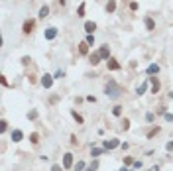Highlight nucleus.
<instances>
[{
    "mask_svg": "<svg viewBox=\"0 0 173 171\" xmlns=\"http://www.w3.org/2000/svg\"><path fill=\"white\" fill-rule=\"evenodd\" d=\"M85 41L89 43V45H94V36H93V33H89V36H87V39H85Z\"/></svg>",
    "mask_w": 173,
    "mask_h": 171,
    "instance_id": "nucleus-25",
    "label": "nucleus"
},
{
    "mask_svg": "<svg viewBox=\"0 0 173 171\" xmlns=\"http://www.w3.org/2000/svg\"><path fill=\"white\" fill-rule=\"evenodd\" d=\"M150 171H151V169H150Z\"/></svg>",
    "mask_w": 173,
    "mask_h": 171,
    "instance_id": "nucleus-41",
    "label": "nucleus"
},
{
    "mask_svg": "<svg viewBox=\"0 0 173 171\" xmlns=\"http://www.w3.org/2000/svg\"><path fill=\"white\" fill-rule=\"evenodd\" d=\"M53 79H55L53 75H43V77H42V85H43V89H51Z\"/></svg>",
    "mask_w": 173,
    "mask_h": 171,
    "instance_id": "nucleus-5",
    "label": "nucleus"
},
{
    "mask_svg": "<svg viewBox=\"0 0 173 171\" xmlns=\"http://www.w3.org/2000/svg\"><path fill=\"white\" fill-rule=\"evenodd\" d=\"M55 79H63V77H65V71H63V69H59V71H55Z\"/></svg>",
    "mask_w": 173,
    "mask_h": 171,
    "instance_id": "nucleus-26",
    "label": "nucleus"
},
{
    "mask_svg": "<svg viewBox=\"0 0 173 171\" xmlns=\"http://www.w3.org/2000/svg\"><path fill=\"white\" fill-rule=\"evenodd\" d=\"M124 165H134V161H132V157H124Z\"/></svg>",
    "mask_w": 173,
    "mask_h": 171,
    "instance_id": "nucleus-36",
    "label": "nucleus"
},
{
    "mask_svg": "<svg viewBox=\"0 0 173 171\" xmlns=\"http://www.w3.org/2000/svg\"><path fill=\"white\" fill-rule=\"evenodd\" d=\"M51 171H63V167H61V165H53Z\"/></svg>",
    "mask_w": 173,
    "mask_h": 171,
    "instance_id": "nucleus-39",
    "label": "nucleus"
},
{
    "mask_svg": "<svg viewBox=\"0 0 173 171\" xmlns=\"http://www.w3.org/2000/svg\"><path fill=\"white\" fill-rule=\"evenodd\" d=\"M57 2H59L61 6H65V2H67V0H57Z\"/></svg>",
    "mask_w": 173,
    "mask_h": 171,
    "instance_id": "nucleus-40",
    "label": "nucleus"
},
{
    "mask_svg": "<svg viewBox=\"0 0 173 171\" xmlns=\"http://www.w3.org/2000/svg\"><path fill=\"white\" fill-rule=\"evenodd\" d=\"M144 22H146V30H148V32H154V30H155V22H154V18H150V16H148Z\"/></svg>",
    "mask_w": 173,
    "mask_h": 171,
    "instance_id": "nucleus-9",
    "label": "nucleus"
},
{
    "mask_svg": "<svg viewBox=\"0 0 173 171\" xmlns=\"http://www.w3.org/2000/svg\"><path fill=\"white\" fill-rule=\"evenodd\" d=\"M43 38L49 39V41H51V39H55V38H57V28H53V26H51V28H47L45 32H43Z\"/></svg>",
    "mask_w": 173,
    "mask_h": 171,
    "instance_id": "nucleus-4",
    "label": "nucleus"
},
{
    "mask_svg": "<svg viewBox=\"0 0 173 171\" xmlns=\"http://www.w3.org/2000/svg\"><path fill=\"white\" fill-rule=\"evenodd\" d=\"M104 95L108 96V98H120V95H122V89H120V85H116L114 81H108L106 83V87H104Z\"/></svg>",
    "mask_w": 173,
    "mask_h": 171,
    "instance_id": "nucleus-1",
    "label": "nucleus"
},
{
    "mask_svg": "<svg viewBox=\"0 0 173 171\" xmlns=\"http://www.w3.org/2000/svg\"><path fill=\"white\" fill-rule=\"evenodd\" d=\"M146 71L150 73V75H157V73H159V65H157V63H151V65L148 67Z\"/></svg>",
    "mask_w": 173,
    "mask_h": 171,
    "instance_id": "nucleus-14",
    "label": "nucleus"
},
{
    "mask_svg": "<svg viewBox=\"0 0 173 171\" xmlns=\"http://www.w3.org/2000/svg\"><path fill=\"white\" fill-rule=\"evenodd\" d=\"M154 120H155L154 112H148V114H146V122H154Z\"/></svg>",
    "mask_w": 173,
    "mask_h": 171,
    "instance_id": "nucleus-28",
    "label": "nucleus"
},
{
    "mask_svg": "<svg viewBox=\"0 0 173 171\" xmlns=\"http://www.w3.org/2000/svg\"><path fill=\"white\" fill-rule=\"evenodd\" d=\"M108 69H110V71H118V69H120V63L116 61V59H108Z\"/></svg>",
    "mask_w": 173,
    "mask_h": 171,
    "instance_id": "nucleus-12",
    "label": "nucleus"
},
{
    "mask_svg": "<svg viewBox=\"0 0 173 171\" xmlns=\"http://www.w3.org/2000/svg\"><path fill=\"white\" fill-rule=\"evenodd\" d=\"M165 150H167V152H173V140H171V142H167V144H165Z\"/></svg>",
    "mask_w": 173,
    "mask_h": 171,
    "instance_id": "nucleus-35",
    "label": "nucleus"
},
{
    "mask_svg": "<svg viewBox=\"0 0 173 171\" xmlns=\"http://www.w3.org/2000/svg\"><path fill=\"white\" fill-rule=\"evenodd\" d=\"M118 146H120V142H118V140H110V142H104V150H116Z\"/></svg>",
    "mask_w": 173,
    "mask_h": 171,
    "instance_id": "nucleus-11",
    "label": "nucleus"
},
{
    "mask_svg": "<svg viewBox=\"0 0 173 171\" xmlns=\"http://www.w3.org/2000/svg\"><path fill=\"white\" fill-rule=\"evenodd\" d=\"M122 128H124V130H128V128H130V120H128V118H124V120H122Z\"/></svg>",
    "mask_w": 173,
    "mask_h": 171,
    "instance_id": "nucleus-32",
    "label": "nucleus"
},
{
    "mask_svg": "<svg viewBox=\"0 0 173 171\" xmlns=\"http://www.w3.org/2000/svg\"><path fill=\"white\" fill-rule=\"evenodd\" d=\"M150 83H151V93L155 95V93L159 90V79L157 77H150Z\"/></svg>",
    "mask_w": 173,
    "mask_h": 171,
    "instance_id": "nucleus-8",
    "label": "nucleus"
},
{
    "mask_svg": "<svg viewBox=\"0 0 173 171\" xmlns=\"http://www.w3.org/2000/svg\"><path fill=\"white\" fill-rule=\"evenodd\" d=\"M100 153H102V150H100V147H93V150H91V155H93V157H98Z\"/></svg>",
    "mask_w": 173,
    "mask_h": 171,
    "instance_id": "nucleus-24",
    "label": "nucleus"
},
{
    "mask_svg": "<svg viewBox=\"0 0 173 171\" xmlns=\"http://www.w3.org/2000/svg\"><path fill=\"white\" fill-rule=\"evenodd\" d=\"M71 114H73V118L77 120V124H83V116H81V114H77L75 110H71Z\"/></svg>",
    "mask_w": 173,
    "mask_h": 171,
    "instance_id": "nucleus-22",
    "label": "nucleus"
},
{
    "mask_svg": "<svg viewBox=\"0 0 173 171\" xmlns=\"http://www.w3.org/2000/svg\"><path fill=\"white\" fill-rule=\"evenodd\" d=\"M30 142H32V144H38V142H39V136H38L36 132H32V134H30Z\"/></svg>",
    "mask_w": 173,
    "mask_h": 171,
    "instance_id": "nucleus-23",
    "label": "nucleus"
},
{
    "mask_svg": "<svg viewBox=\"0 0 173 171\" xmlns=\"http://www.w3.org/2000/svg\"><path fill=\"white\" fill-rule=\"evenodd\" d=\"M98 55L102 57L104 61H108V59H110V49H108V45H102V47L98 49Z\"/></svg>",
    "mask_w": 173,
    "mask_h": 171,
    "instance_id": "nucleus-6",
    "label": "nucleus"
},
{
    "mask_svg": "<svg viewBox=\"0 0 173 171\" xmlns=\"http://www.w3.org/2000/svg\"><path fill=\"white\" fill-rule=\"evenodd\" d=\"M0 83H2V87H8V81H6V77H4V75L0 77Z\"/></svg>",
    "mask_w": 173,
    "mask_h": 171,
    "instance_id": "nucleus-37",
    "label": "nucleus"
},
{
    "mask_svg": "<svg viewBox=\"0 0 173 171\" xmlns=\"http://www.w3.org/2000/svg\"><path fill=\"white\" fill-rule=\"evenodd\" d=\"M163 118H165V122H173V114H171V112H165Z\"/></svg>",
    "mask_w": 173,
    "mask_h": 171,
    "instance_id": "nucleus-31",
    "label": "nucleus"
},
{
    "mask_svg": "<svg viewBox=\"0 0 173 171\" xmlns=\"http://www.w3.org/2000/svg\"><path fill=\"white\" fill-rule=\"evenodd\" d=\"M159 130H161V128H159V126H155V128H151L150 132H148V138H154L155 134H159Z\"/></svg>",
    "mask_w": 173,
    "mask_h": 171,
    "instance_id": "nucleus-20",
    "label": "nucleus"
},
{
    "mask_svg": "<svg viewBox=\"0 0 173 171\" xmlns=\"http://www.w3.org/2000/svg\"><path fill=\"white\" fill-rule=\"evenodd\" d=\"M71 167H73V153L67 152L63 155V169H71Z\"/></svg>",
    "mask_w": 173,
    "mask_h": 171,
    "instance_id": "nucleus-2",
    "label": "nucleus"
},
{
    "mask_svg": "<svg viewBox=\"0 0 173 171\" xmlns=\"http://www.w3.org/2000/svg\"><path fill=\"white\" fill-rule=\"evenodd\" d=\"M97 169H98V161H97V159H94V161L91 163V165L87 167V169H85V171H97Z\"/></svg>",
    "mask_w": 173,
    "mask_h": 171,
    "instance_id": "nucleus-21",
    "label": "nucleus"
},
{
    "mask_svg": "<svg viewBox=\"0 0 173 171\" xmlns=\"http://www.w3.org/2000/svg\"><path fill=\"white\" fill-rule=\"evenodd\" d=\"M94 30H97V24H94V22H85V32L87 33H93Z\"/></svg>",
    "mask_w": 173,
    "mask_h": 171,
    "instance_id": "nucleus-15",
    "label": "nucleus"
},
{
    "mask_svg": "<svg viewBox=\"0 0 173 171\" xmlns=\"http://www.w3.org/2000/svg\"><path fill=\"white\" fill-rule=\"evenodd\" d=\"M6 128H8V122H6V120H2V122H0V130H2V132H6Z\"/></svg>",
    "mask_w": 173,
    "mask_h": 171,
    "instance_id": "nucleus-33",
    "label": "nucleus"
},
{
    "mask_svg": "<svg viewBox=\"0 0 173 171\" xmlns=\"http://www.w3.org/2000/svg\"><path fill=\"white\" fill-rule=\"evenodd\" d=\"M100 59H102V57L98 55V51H97V53H91L89 63H91V65H98V63H100Z\"/></svg>",
    "mask_w": 173,
    "mask_h": 171,
    "instance_id": "nucleus-10",
    "label": "nucleus"
},
{
    "mask_svg": "<svg viewBox=\"0 0 173 171\" xmlns=\"http://www.w3.org/2000/svg\"><path fill=\"white\" fill-rule=\"evenodd\" d=\"M33 26H36V20H26L22 26V32L24 33H32L33 32Z\"/></svg>",
    "mask_w": 173,
    "mask_h": 171,
    "instance_id": "nucleus-3",
    "label": "nucleus"
},
{
    "mask_svg": "<svg viewBox=\"0 0 173 171\" xmlns=\"http://www.w3.org/2000/svg\"><path fill=\"white\" fill-rule=\"evenodd\" d=\"M114 10H116V0H108V2H106V12H108V14H112Z\"/></svg>",
    "mask_w": 173,
    "mask_h": 171,
    "instance_id": "nucleus-16",
    "label": "nucleus"
},
{
    "mask_svg": "<svg viewBox=\"0 0 173 171\" xmlns=\"http://www.w3.org/2000/svg\"><path fill=\"white\" fill-rule=\"evenodd\" d=\"M47 16H49V6H47V4H43L42 8H39V14H38V18H39V20H45Z\"/></svg>",
    "mask_w": 173,
    "mask_h": 171,
    "instance_id": "nucleus-7",
    "label": "nucleus"
},
{
    "mask_svg": "<svg viewBox=\"0 0 173 171\" xmlns=\"http://www.w3.org/2000/svg\"><path fill=\"white\" fill-rule=\"evenodd\" d=\"M83 169H87V167H85V163H83V161H77V165H75V171H83Z\"/></svg>",
    "mask_w": 173,
    "mask_h": 171,
    "instance_id": "nucleus-29",
    "label": "nucleus"
},
{
    "mask_svg": "<svg viewBox=\"0 0 173 171\" xmlns=\"http://www.w3.org/2000/svg\"><path fill=\"white\" fill-rule=\"evenodd\" d=\"M22 138H24L22 130H12V140L14 142H22Z\"/></svg>",
    "mask_w": 173,
    "mask_h": 171,
    "instance_id": "nucleus-13",
    "label": "nucleus"
},
{
    "mask_svg": "<svg viewBox=\"0 0 173 171\" xmlns=\"http://www.w3.org/2000/svg\"><path fill=\"white\" fill-rule=\"evenodd\" d=\"M28 118H30V120H36V118H38V110H32V112H28Z\"/></svg>",
    "mask_w": 173,
    "mask_h": 171,
    "instance_id": "nucleus-30",
    "label": "nucleus"
},
{
    "mask_svg": "<svg viewBox=\"0 0 173 171\" xmlns=\"http://www.w3.org/2000/svg\"><path fill=\"white\" fill-rule=\"evenodd\" d=\"M146 89H148V83H142V85L138 87V89H136V93H138V95H144V93H146Z\"/></svg>",
    "mask_w": 173,
    "mask_h": 171,
    "instance_id": "nucleus-18",
    "label": "nucleus"
},
{
    "mask_svg": "<svg viewBox=\"0 0 173 171\" xmlns=\"http://www.w3.org/2000/svg\"><path fill=\"white\" fill-rule=\"evenodd\" d=\"M30 61H32V59H30L28 55H24V57H22V65H30Z\"/></svg>",
    "mask_w": 173,
    "mask_h": 171,
    "instance_id": "nucleus-34",
    "label": "nucleus"
},
{
    "mask_svg": "<svg viewBox=\"0 0 173 171\" xmlns=\"http://www.w3.org/2000/svg\"><path fill=\"white\" fill-rule=\"evenodd\" d=\"M79 53H81V55H87V53H89V43H87V41L79 43Z\"/></svg>",
    "mask_w": 173,
    "mask_h": 171,
    "instance_id": "nucleus-17",
    "label": "nucleus"
},
{
    "mask_svg": "<svg viewBox=\"0 0 173 171\" xmlns=\"http://www.w3.org/2000/svg\"><path fill=\"white\" fill-rule=\"evenodd\" d=\"M112 114H114V116H120V114H122V106H114V108H112Z\"/></svg>",
    "mask_w": 173,
    "mask_h": 171,
    "instance_id": "nucleus-27",
    "label": "nucleus"
},
{
    "mask_svg": "<svg viewBox=\"0 0 173 171\" xmlns=\"http://www.w3.org/2000/svg\"><path fill=\"white\" fill-rule=\"evenodd\" d=\"M85 10H87V6H85V4H81L79 8H77V16H79V18H83V16H85Z\"/></svg>",
    "mask_w": 173,
    "mask_h": 171,
    "instance_id": "nucleus-19",
    "label": "nucleus"
},
{
    "mask_svg": "<svg viewBox=\"0 0 173 171\" xmlns=\"http://www.w3.org/2000/svg\"><path fill=\"white\" fill-rule=\"evenodd\" d=\"M130 10H138V2H130Z\"/></svg>",
    "mask_w": 173,
    "mask_h": 171,
    "instance_id": "nucleus-38",
    "label": "nucleus"
}]
</instances>
